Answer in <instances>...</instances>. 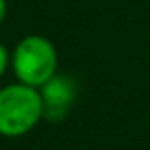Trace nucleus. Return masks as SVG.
Listing matches in <instances>:
<instances>
[{
    "instance_id": "obj_1",
    "label": "nucleus",
    "mask_w": 150,
    "mask_h": 150,
    "mask_svg": "<svg viewBox=\"0 0 150 150\" xmlns=\"http://www.w3.org/2000/svg\"><path fill=\"white\" fill-rule=\"evenodd\" d=\"M44 120V103L40 89L33 86L6 84L0 88V137H25Z\"/></svg>"
},
{
    "instance_id": "obj_2",
    "label": "nucleus",
    "mask_w": 150,
    "mask_h": 150,
    "mask_svg": "<svg viewBox=\"0 0 150 150\" xmlns=\"http://www.w3.org/2000/svg\"><path fill=\"white\" fill-rule=\"evenodd\" d=\"M10 69L17 82L40 88L59 72L57 48L42 34H27L11 50Z\"/></svg>"
},
{
    "instance_id": "obj_3",
    "label": "nucleus",
    "mask_w": 150,
    "mask_h": 150,
    "mask_svg": "<svg viewBox=\"0 0 150 150\" xmlns=\"http://www.w3.org/2000/svg\"><path fill=\"white\" fill-rule=\"evenodd\" d=\"M38 89H40L42 103H44V120L51 124H59L65 120L78 97V86L74 78L63 72L51 76Z\"/></svg>"
},
{
    "instance_id": "obj_4",
    "label": "nucleus",
    "mask_w": 150,
    "mask_h": 150,
    "mask_svg": "<svg viewBox=\"0 0 150 150\" xmlns=\"http://www.w3.org/2000/svg\"><path fill=\"white\" fill-rule=\"evenodd\" d=\"M10 65H11V51L0 42V78L8 72Z\"/></svg>"
},
{
    "instance_id": "obj_5",
    "label": "nucleus",
    "mask_w": 150,
    "mask_h": 150,
    "mask_svg": "<svg viewBox=\"0 0 150 150\" xmlns=\"http://www.w3.org/2000/svg\"><path fill=\"white\" fill-rule=\"evenodd\" d=\"M6 17H8V2L6 0H0V27L4 25Z\"/></svg>"
}]
</instances>
